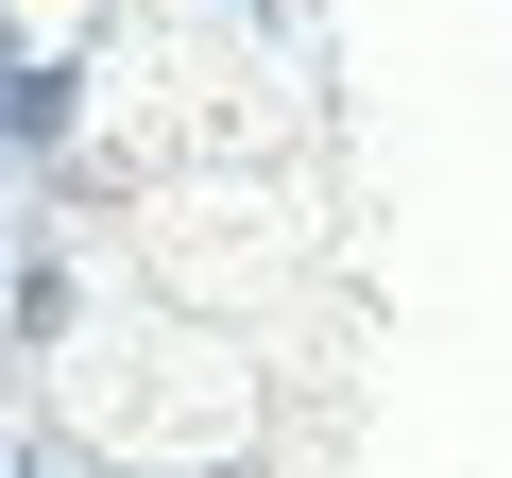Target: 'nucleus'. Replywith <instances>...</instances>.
<instances>
[]
</instances>
